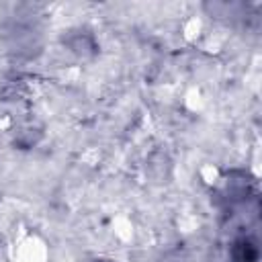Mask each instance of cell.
I'll return each instance as SVG.
<instances>
[{
  "instance_id": "1",
  "label": "cell",
  "mask_w": 262,
  "mask_h": 262,
  "mask_svg": "<svg viewBox=\"0 0 262 262\" xmlns=\"http://www.w3.org/2000/svg\"><path fill=\"white\" fill-rule=\"evenodd\" d=\"M233 258L235 262H258V248L254 239L242 237L233 244Z\"/></svg>"
}]
</instances>
